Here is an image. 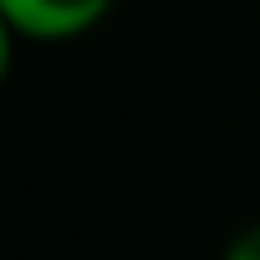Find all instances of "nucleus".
<instances>
[{
    "mask_svg": "<svg viewBox=\"0 0 260 260\" xmlns=\"http://www.w3.org/2000/svg\"><path fill=\"white\" fill-rule=\"evenodd\" d=\"M116 0H0V19L15 39L29 44H68L82 39L111 15Z\"/></svg>",
    "mask_w": 260,
    "mask_h": 260,
    "instance_id": "obj_1",
    "label": "nucleus"
},
{
    "mask_svg": "<svg viewBox=\"0 0 260 260\" xmlns=\"http://www.w3.org/2000/svg\"><path fill=\"white\" fill-rule=\"evenodd\" d=\"M226 255H232V260H260V222H251L241 236H232Z\"/></svg>",
    "mask_w": 260,
    "mask_h": 260,
    "instance_id": "obj_2",
    "label": "nucleus"
}]
</instances>
